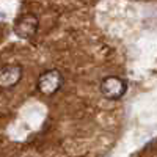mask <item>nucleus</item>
I'll list each match as a JSON object with an SVG mask.
<instances>
[{
    "label": "nucleus",
    "instance_id": "nucleus-4",
    "mask_svg": "<svg viewBox=\"0 0 157 157\" xmlns=\"http://www.w3.org/2000/svg\"><path fill=\"white\" fill-rule=\"evenodd\" d=\"M24 68L17 63H8L0 66V90H11L21 83Z\"/></svg>",
    "mask_w": 157,
    "mask_h": 157
},
{
    "label": "nucleus",
    "instance_id": "nucleus-3",
    "mask_svg": "<svg viewBox=\"0 0 157 157\" xmlns=\"http://www.w3.org/2000/svg\"><path fill=\"white\" fill-rule=\"evenodd\" d=\"M39 29V19L33 13H25L21 14L14 24H13V32L16 36L22 38V39H32Z\"/></svg>",
    "mask_w": 157,
    "mask_h": 157
},
{
    "label": "nucleus",
    "instance_id": "nucleus-1",
    "mask_svg": "<svg viewBox=\"0 0 157 157\" xmlns=\"http://www.w3.org/2000/svg\"><path fill=\"white\" fill-rule=\"evenodd\" d=\"M64 85V75L58 69H47L39 74L36 80V90L43 96H54Z\"/></svg>",
    "mask_w": 157,
    "mask_h": 157
},
{
    "label": "nucleus",
    "instance_id": "nucleus-2",
    "mask_svg": "<svg viewBox=\"0 0 157 157\" xmlns=\"http://www.w3.org/2000/svg\"><path fill=\"white\" fill-rule=\"evenodd\" d=\"M99 91L109 101H120L127 93V82L120 75H107L101 80Z\"/></svg>",
    "mask_w": 157,
    "mask_h": 157
}]
</instances>
